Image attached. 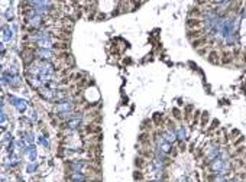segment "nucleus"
I'll use <instances>...</instances> for the list:
<instances>
[{
  "mask_svg": "<svg viewBox=\"0 0 246 182\" xmlns=\"http://www.w3.org/2000/svg\"><path fill=\"white\" fill-rule=\"evenodd\" d=\"M156 145H158V150L164 152V153H169V152L172 150V146H171V143H169V142H167L164 137H158V139H156Z\"/></svg>",
  "mask_w": 246,
  "mask_h": 182,
  "instance_id": "f257e3e1",
  "label": "nucleus"
},
{
  "mask_svg": "<svg viewBox=\"0 0 246 182\" xmlns=\"http://www.w3.org/2000/svg\"><path fill=\"white\" fill-rule=\"evenodd\" d=\"M72 109V104L68 103V101H60V103L55 106V111L58 114H62V113H68L70 110Z\"/></svg>",
  "mask_w": 246,
  "mask_h": 182,
  "instance_id": "f03ea898",
  "label": "nucleus"
},
{
  "mask_svg": "<svg viewBox=\"0 0 246 182\" xmlns=\"http://www.w3.org/2000/svg\"><path fill=\"white\" fill-rule=\"evenodd\" d=\"M35 55H38V56L42 58V59H49V58H52L54 52H52L49 48H38L35 51Z\"/></svg>",
  "mask_w": 246,
  "mask_h": 182,
  "instance_id": "7ed1b4c3",
  "label": "nucleus"
},
{
  "mask_svg": "<svg viewBox=\"0 0 246 182\" xmlns=\"http://www.w3.org/2000/svg\"><path fill=\"white\" fill-rule=\"evenodd\" d=\"M65 124H67V127H70V129H75V127H78V126L81 124V116H75V117L70 119V120L67 121Z\"/></svg>",
  "mask_w": 246,
  "mask_h": 182,
  "instance_id": "20e7f679",
  "label": "nucleus"
},
{
  "mask_svg": "<svg viewBox=\"0 0 246 182\" xmlns=\"http://www.w3.org/2000/svg\"><path fill=\"white\" fill-rule=\"evenodd\" d=\"M148 165V162L144 159V156H139V158L135 159V166L138 168V169H142V168H145Z\"/></svg>",
  "mask_w": 246,
  "mask_h": 182,
  "instance_id": "39448f33",
  "label": "nucleus"
},
{
  "mask_svg": "<svg viewBox=\"0 0 246 182\" xmlns=\"http://www.w3.org/2000/svg\"><path fill=\"white\" fill-rule=\"evenodd\" d=\"M175 133H177V139L178 140H184L187 137V132H185V129H184V126H180Z\"/></svg>",
  "mask_w": 246,
  "mask_h": 182,
  "instance_id": "423d86ee",
  "label": "nucleus"
},
{
  "mask_svg": "<svg viewBox=\"0 0 246 182\" xmlns=\"http://www.w3.org/2000/svg\"><path fill=\"white\" fill-rule=\"evenodd\" d=\"M139 142L142 145H149L151 143V134L149 133H142L139 136Z\"/></svg>",
  "mask_w": 246,
  "mask_h": 182,
  "instance_id": "0eeeda50",
  "label": "nucleus"
},
{
  "mask_svg": "<svg viewBox=\"0 0 246 182\" xmlns=\"http://www.w3.org/2000/svg\"><path fill=\"white\" fill-rule=\"evenodd\" d=\"M207 59L210 61L211 64H219V62H220V58H219V54H217L216 51H213V52H211V54L209 55V58H207Z\"/></svg>",
  "mask_w": 246,
  "mask_h": 182,
  "instance_id": "6e6552de",
  "label": "nucleus"
},
{
  "mask_svg": "<svg viewBox=\"0 0 246 182\" xmlns=\"http://www.w3.org/2000/svg\"><path fill=\"white\" fill-rule=\"evenodd\" d=\"M201 25H203L201 20H198V19H190L188 23H187V26H188V28H198V26H201Z\"/></svg>",
  "mask_w": 246,
  "mask_h": 182,
  "instance_id": "1a4fd4ad",
  "label": "nucleus"
},
{
  "mask_svg": "<svg viewBox=\"0 0 246 182\" xmlns=\"http://www.w3.org/2000/svg\"><path fill=\"white\" fill-rule=\"evenodd\" d=\"M133 179H135V181H144V174L140 172V169L133 172Z\"/></svg>",
  "mask_w": 246,
  "mask_h": 182,
  "instance_id": "9d476101",
  "label": "nucleus"
},
{
  "mask_svg": "<svg viewBox=\"0 0 246 182\" xmlns=\"http://www.w3.org/2000/svg\"><path fill=\"white\" fill-rule=\"evenodd\" d=\"M29 158H30V160H35V158H36L35 147H29Z\"/></svg>",
  "mask_w": 246,
  "mask_h": 182,
  "instance_id": "9b49d317",
  "label": "nucleus"
},
{
  "mask_svg": "<svg viewBox=\"0 0 246 182\" xmlns=\"http://www.w3.org/2000/svg\"><path fill=\"white\" fill-rule=\"evenodd\" d=\"M5 32H6V33H5V39H6V41L12 39V36H13V35H12V30H9L7 28H5Z\"/></svg>",
  "mask_w": 246,
  "mask_h": 182,
  "instance_id": "f8f14e48",
  "label": "nucleus"
},
{
  "mask_svg": "<svg viewBox=\"0 0 246 182\" xmlns=\"http://www.w3.org/2000/svg\"><path fill=\"white\" fill-rule=\"evenodd\" d=\"M161 119H162V116L159 114V113H155V114H154V121H155L156 124H159V120H161Z\"/></svg>",
  "mask_w": 246,
  "mask_h": 182,
  "instance_id": "ddd939ff",
  "label": "nucleus"
},
{
  "mask_svg": "<svg viewBox=\"0 0 246 182\" xmlns=\"http://www.w3.org/2000/svg\"><path fill=\"white\" fill-rule=\"evenodd\" d=\"M172 113H174V117H175V119H180V117H181L180 110H178V109H174V110H172Z\"/></svg>",
  "mask_w": 246,
  "mask_h": 182,
  "instance_id": "4468645a",
  "label": "nucleus"
},
{
  "mask_svg": "<svg viewBox=\"0 0 246 182\" xmlns=\"http://www.w3.org/2000/svg\"><path fill=\"white\" fill-rule=\"evenodd\" d=\"M35 169H36V165H33V163H30L29 166H28V172H29V174H33L32 170H35Z\"/></svg>",
  "mask_w": 246,
  "mask_h": 182,
  "instance_id": "2eb2a0df",
  "label": "nucleus"
},
{
  "mask_svg": "<svg viewBox=\"0 0 246 182\" xmlns=\"http://www.w3.org/2000/svg\"><path fill=\"white\" fill-rule=\"evenodd\" d=\"M6 121V116H5V113H2V123H5Z\"/></svg>",
  "mask_w": 246,
  "mask_h": 182,
  "instance_id": "dca6fc26",
  "label": "nucleus"
},
{
  "mask_svg": "<svg viewBox=\"0 0 246 182\" xmlns=\"http://www.w3.org/2000/svg\"><path fill=\"white\" fill-rule=\"evenodd\" d=\"M204 2H206V0H197V3H198V5H203Z\"/></svg>",
  "mask_w": 246,
  "mask_h": 182,
  "instance_id": "f3484780",
  "label": "nucleus"
},
{
  "mask_svg": "<svg viewBox=\"0 0 246 182\" xmlns=\"http://www.w3.org/2000/svg\"><path fill=\"white\" fill-rule=\"evenodd\" d=\"M233 182H245L243 179H233Z\"/></svg>",
  "mask_w": 246,
  "mask_h": 182,
  "instance_id": "a211bd4d",
  "label": "nucleus"
},
{
  "mask_svg": "<svg viewBox=\"0 0 246 182\" xmlns=\"http://www.w3.org/2000/svg\"><path fill=\"white\" fill-rule=\"evenodd\" d=\"M151 182H162L161 179H155V181H151Z\"/></svg>",
  "mask_w": 246,
  "mask_h": 182,
  "instance_id": "6ab92c4d",
  "label": "nucleus"
},
{
  "mask_svg": "<svg viewBox=\"0 0 246 182\" xmlns=\"http://www.w3.org/2000/svg\"><path fill=\"white\" fill-rule=\"evenodd\" d=\"M214 2H217V3H222L223 0H214Z\"/></svg>",
  "mask_w": 246,
  "mask_h": 182,
  "instance_id": "aec40b11",
  "label": "nucleus"
},
{
  "mask_svg": "<svg viewBox=\"0 0 246 182\" xmlns=\"http://www.w3.org/2000/svg\"><path fill=\"white\" fill-rule=\"evenodd\" d=\"M243 16H245V18H246V9H245V12H243Z\"/></svg>",
  "mask_w": 246,
  "mask_h": 182,
  "instance_id": "412c9836",
  "label": "nucleus"
},
{
  "mask_svg": "<svg viewBox=\"0 0 246 182\" xmlns=\"http://www.w3.org/2000/svg\"><path fill=\"white\" fill-rule=\"evenodd\" d=\"M226 182H233V179H232V181H226Z\"/></svg>",
  "mask_w": 246,
  "mask_h": 182,
  "instance_id": "4be33fe9",
  "label": "nucleus"
}]
</instances>
